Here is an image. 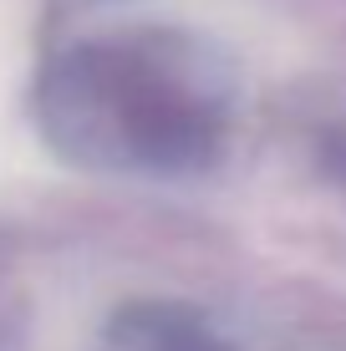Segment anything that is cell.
Returning a JSON list of instances; mask_svg holds the SVG:
<instances>
[{
  "label": "cell",
  "mask_w": 346,
  "mask_h": 351,
  "mask_svg": "<svg viewBox=\"0 0 346 351\" xmlns=\"http://www.w3.org/2000/svg\"><path fill=\"white\" fill-rule=\"evenodd\" d=\"M230 112V66L173 31L87 41L46 77L51 132L102 168L199 173L224 153Z\"/></svg>",
  "instance_id": "cell-1"
},
{
  "label": "cell",
  "mask_w": 346,
  "mask_h": 351,
  "mask_svg": "<svg viewBox=\"0 0 346 351\" xmlns=\"http://www.w3.org/2000/svg\"><path fill=\"white\" fill-rule=\"evenodd\" d=\"M117 346L123 351H234L224 336H214L199 316L173 306H143L123 321L117 331Z\"/></svg>",
  "instance_id": "cell-2"
}]
</instances>
